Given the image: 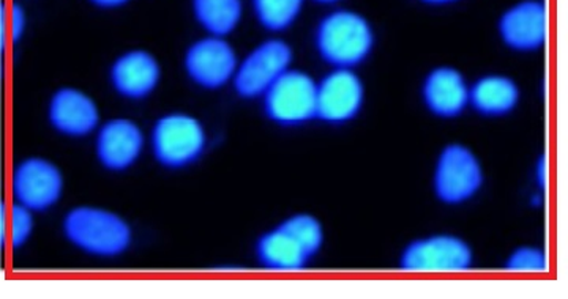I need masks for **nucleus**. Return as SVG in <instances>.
<instances>
[{"instance_id": "nucleus-2", "label": "nucleus", "mask_w": 568, "mask_h": 299, "mask_svg": "<svg viewBox=\"0 0 568 299\" xmlns=\"http://www.w3.org/2000/svg\"><path fill=\"white\" fill-rule=\"evenodd\" d=\"M376 35L364 14L335 10L317 24L315 47L320 58L332 69L355 70L375 50Z\"/></svg>"}, {"instance_id": "nucleus-25", "label": "nucleus", "mask_w": 568, "mask_h": 299, "mask_svg": "<svg viewBox=\"0 0 568 299\" xmlns=\"http://www.w3.org/2000/svg\"><path fill=\"white\" fill-rule=\"evenodd\" d=\"M9 212L10 204L0 200V250L9 249Z\"/></svg>"}, {"instance_id": "nucleus-10", "label": "nucleus", "mask_w": 568, "mask_h": 299, "mask_svg": "<svg viewBox=\"0 0 568 299\" xmlns=\"http://www.w3.org/2000/svg\"><path fill=\"white\" fill-rule=\"evenodd\" d=\"M366 90L355 70L332 69L317 81L316 118L331 125L353 122L365 106Z\"/></svg>"}, {"instance_id": "nucleus-3", "label": "nucleus", "mask_w": 568, "mask_h": 299, "mask_svg": "<svg viewBox=\"0 0 568 299\" xmlns=\"http://www.w3.org/2000/svg\"><path fill=\"white\" fill-rule=\"evenodd\" d=\"M207 131L200 118L189 112H168L151 130L149 147L156 163L168 171H182L203 158L207 150Z\"/></svg>"}, {"instance_id": "nucleus-12", "label": "nucleus", "mask_w": 568, "mask_h": 299, "mask_svg": "<svg viewBox=\"0 0 568 299\" xmlns=\"http://www.w3.org/2000/svg\"><path fill=\"white\" fill-rule=\"evenodd\" d=\"M47 118L51 128L61 136L84 140L99 130L102 112L97 101L84 90L61 87L48 101Z\"/></svg>"}, {"instance_id": "nucleus-1", "label": "nucleus", "mask_w": 568, "mask_h": 299, "mask_svg": "<svg viewBox=\"0 0 568 299\" xmlns=\"http://www.w3.org/2000/svg\"><path fill=\"white\" fill-rule=\"evenodd\" d=\"M62 234L74 249L95 259H118L133 245L129 220L112 209L80 205L67 212Z\"/></svg>"}, {"instance_id": "nucleus-15", "label": "nucleus", "mask_w": 568, "mask_h": 299, "mask_svg": "<svg viewBox=\"0 0 568 299\" xmlns=\"http://www.w3.org/2000/svg\"><path fill=\"white\" fill-rule=\"evenodd\" d=\"M470 84L465 74L454 66H437L426 74L422 84V100L435 117L452 120L469 107Z\"/></svg>"}, {"instance_id": "nucleus-29", "label": "nucleus", "mask_w": 568, "mask_h": 299, "mask_svg": "<svg viewBox=\"0 0 568 299\" xmlns=\"http://www.w3.org/2000/svg\"><path fill=\"white\" fill-rule=\"evenodd\" d=\"M313 2L321 3V6H334L339 0H313Z\"/></svg>"}, {"instance_id": "nucleus-20", "label": "nucleus", "mask_w": 568, "mask_h": 299, "mask_svg": "<svg viewBox=\"0 0 568 299\" xmlns=\"http://www.w3.org/2000/svg\"><path fill=\"white\" fill-rule=\"evenodd\" d=\"M280 224L297 239L298 245L305 249V252L312 259H315L323 249L325 231L323 224L316 216L310 215V213H295V215Z\"/></svg>"}, {"instance_id": "nucleus-18", "label": "nucleus", "mask_w": 568, "mask_h": 299, "mask_svg": "<svg viewBox=\"0 0 568 299\" xmlns=\"http://www.w3.org/2000/svg\"><path fill=\"white\" fill-rule=\"evenodd\" d=\"M192 10L207 35L227 39L241 25L244 0H192Z\"/></svg>"}, {"instance_id": "nucleus-28", "label": "nucleus", "mask_w": 568, "mask_h": 299, "mask_svg": "<svg viewBox=\"0 0 568 299\" xmlns=\"http://www.w3.org/2000/svg\"><path fill=\"white\" fill-rule=\"evenodd\" d=\"M420 2L426 3V6L444 7L450 6V3L458 2V0H420Z\"/></svg>"}, {"instance_id": "nucleus-9", "label": "nucleus", "mask_w": 568, "mask_h": 299, "mask_svg": "<svg viewBox=\"0 0 568 299\" xmlns=\"http://www.w3.org/2000/svg\"><path fill=\"white\" fill-rule=\"evenodd\" d=\"M239 58L224 37L205 35L190 44L183 55L186 78L204 90H222L233 84Z\"/></svg>"}, {"instance_id": "nucleus-14", "label": "nucleus", "mask_w": 568, "mask_h": 299, "mask_svg": "<svg viewBox=\"0 0 568 299\" xmlns=\"http://www.w3.org/2000/svg\"><path fill=\"white\" fill-rule=\"evenodd\" d=\"M163 70L159 59L145 50L123 52L112 62L111 87L123 100H148L159 89Z\"/></svg>"}, {"instance_id": "nucleus-26", "label": "nucleus", "mask_w": 568, "mask_h": 299, "mask_svg": "<svg viewBox=\"0 0 568 299\" xmlns=\"http://www.w3.org/2000/svg\"><path fill=\"white\" fill-rule=\"evenodd\" d=\"M536 182L540 190H547L549 182V164L547 156H541L536 166Z\"/></svg>"}, {"instance_id": "nucleus-7", "label": "nucleus", "mask_w": 568, "mask_h": 299, "mask_svg": "<svg viewBox=\"0 0 568 299\" xmlns=\"http://www.w3.org/2000/svg\"><path fill=\"white\" fill-rule=\"evenodd\" d=\"M294 51L282 39H267L239 60L233 87L241 99H263L282 74L293 69Z\"/></svg>"}, {"instance_id": "nucleus-22", "label": "nucleus", "mask_w": 568, "mask_h": 299, "mask_svg": "<svg viewBox=\"0 0 568 299\" xmlns=\"http://www.w3.org/2000/svg\"><path fill=\"white\" fill-rule=\"evenodd\" d=\"M508 272H545L549 268L547 250L537 246H519L504 261Z\"/></svg>"}, {"instance_id": "nucleus-5", "label": "nucleus", "mask_w": 568, "mask_h": 299, "mask_svg": "<svg viewBox=\"0 0 568 299\" xmlns=\"http://www.w3.org/2000/svg\"><path fill=\"white\" fill-rule=\"evenodd\" d=\"M63 193L65 175L54 161L43 156H28L18 161L11 174V197L14 204L41 215L58 207Z\"/></svg>"}, {"instance_id": "nucleus-27", "label": "nucleus", "mask_w": 568, "mask_h": 299, "mask_svg": "<svg viewBox=\"0 0 568 299\" xmlns=\"http://www.w3.org/2000/svg\"><path fill=\"white\" fill-rule=\"evenodd\" d=\"M92 6L99 7V9L103 10H114L121 9V7L126 6L130 0H89Z\"/></svg>"}, {"instance_id": "nucleus-4", "label": "nucleus", "mask_w": 568, "mask_h": 299, "mask_svg": "<svg viewBox=\"0 0 568 299\" xmlns=\"http://www.w3.org/2000/svg\"><path fill=\"white\" fill-rule=\"evenodd\" d=\"M485 172L476 153L463 144H450L437 156L433 189L443 204L463 205L484 188Z\"/></svg>"}, {"instance_id": "nucleus-17", "label": "nucleus", "mask_w": 568, "mask_h": 299, "mask_svg": "<svg viewBox=\"0 0 568 299\" xmlns=\"http://www.w3.org/2000/svg\"><path fill=\"white\" fill-rule=\"evenodd\" d=\"M254 254L261 267L280 272L302 271L313 260L282 224L257 238Z\"/></svg>"}, {"instance_id": "nucleus-16", "label": "nucleus", "mask_w": 568, "mask_h": 299, "mask_svg": "<svg viewBox=\"0 0 568 299\" xmlns=\"http://www.w3.org/2000/svg\"><path fill=\"white\" fill-rule=\"evenodd\" d=\"M521 101V89L506 74H487L470 85L469 107L484 117L510 115Z\"/></svg>"}, {"instance_id": "nucleus-11", "label": "nucleus", "mask_w": 568, "mask_h": 299, "mask_svg": "<svg viewBox=\"0 0 568 299\" xmlns=\"http://www.w3.org/2000/svg\"><path fill=\"white\" fill-rule=\"evenodd\" d=\"M148 137L132 118H111L95 131V156L104 171L122 174L142 158Z\"/></svg>"}, {"instance_id": "nucleus-21", "label": "nucleus", "mask_w": 568, "mask_h": 299, "mask_svg": "<svg viewBox=\"0 0 568 299\" xmlns=\"http://www.w3.org/2000/svg\"><path fill=\"white\" fill-rule=\"evenodd\" d=\"M36 213L18 204H10L9 248L20 250L29 245L36 231Z\"/></svg>"}, {"instance_id": "nucleus-8", "label": "nucleus", "mask_w": 568, "mask_h": 299, "mask_svg": "<svg viewBox=\"0 0 568 299\" xmlns=\"http://www.w3.org/2000/svg\"><path fill=\"white\" fill-rule=\"evenodd\" d=\"M474 264V250L457 235H432L410 241L399 256L407 272H465Z\"/></svg>"}, {"instance_id": "nucleus-24", "label": "nucleus", "mask_w": 568, "mask_h": 299, "mask_svg": "<svg viewBox=\"0 0 568 299\" xmlns=\"http://www.w3.org/2000/svg\"><path fill=\"white\" fill-rule=\"evenodd\" d=\"M10 44L9 3L0 2V52H6Z\"/></svg>"}, {"instance_id": "nucleus-23", "label": "nucleus", "mask_w": 568, "mask_h": 299, "mask_svg": "<svg viewBox=\"0 0 568 299\" xmlns=\"http://www.w3.org/2000/svg\"><path fill=\"white\" fill-rule=\"evenodd\" d=\"M28 11L21 3L14 2L9 6V30L10 43H20L28 30Z\"/></svg>"}, {"instance_id": "nucleus-19", "label": "nucleus", "mask_w": 568, "mask_h": 299, "mask_svg": "<svg viewBox=\"0 0 568 299\" xmlns=\"http://www.w3.org/2000/svg\"><path fill=\"white\" fill-rule=\"evenodd\" d=\"M305 0H252L253 13L268 32L291 29L304 10Z\"/></svg>"}, {"instance_id": "nucleus-6", "label": "nucleus", "mask_w": 568, "mask_h": 299, "mask_svg": "<svg viewBox=\"0 0 568 299\" xmlns=\"http://www.w3.org/2000/svg\"><path fill=\"white\" fill-rule=\"evenodd\" d=\"M265 117L280 126H298L316 118L317 81L290 69L263 95Z\"/></svg>"}, {"instance_id": "nucleus-13", "label": "nucleus", "mask_w": 568, "mask_h": 299, "mask_svg": "<svg viewBox=\"0 0 568 299\" xmlns=\"http://www.w3.org/2000/svg\"><path fill=\"white\" fill-rule=\"evenodd\" d=\"M497 32L508 50L540 51L549 35L547 6L540 0H519L500 14Z\"/></svg>"}]
</instances>
